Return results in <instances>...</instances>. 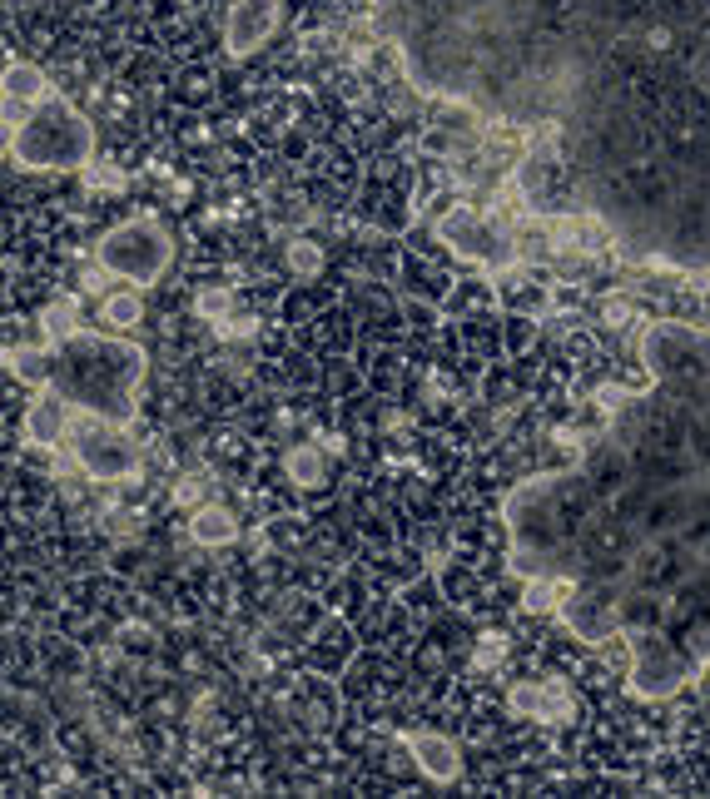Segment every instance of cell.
<instances>
[{"instance_id":"cell-20","label":"cell","mask_w":710,"mask_h":799,"mask_svg":"<svg viewBox=\"0 0 710 799\" xmlns=\"http://www.w3.org/2000/svg\"><path fill=\"white\" fill-rule=\"evenodd\" d=\"M85 174H90V189H125V174L110 164H90Z\"/></svg>"},{"instance_id":"cell-16","label":"cell","mask_w":710,"mask_h":799,"mask_svg":"<svg viewBox=\"0 0 710 799\" xmlns=\"http://www.w3.org/2000/svg\"><path fill=\"white\" fill-rule=\"evenodd\" d=\"M284 259H288V268H293L298 278H313V273L323 268V249H318L313 239H288Z\"/></svg>"},{"instance_id":"cell-3","label":"cell","mask_w":710,"mask_h":799,"mask_svg":"<svg viewBox=\"0 0 710 799\" xmlns=\"http://www.w3.org/2000/svg\"><path fill=\"white\" fill-rule=\"evenodd\" d=\"M45 348H50L45 383L55 393H65L75 412H95V417H110V422H125V427L140 422V393L149 383V353L140 343L115 338V333L75 328V333H65L60 343H45Z\"/></svg>"},{"instance_id":"cell-18","label":"cell","mask_w":710,"mask_h":799,"mask_svg":"<svg viewBox=\"0 0 710 799\" xmlns=\"http://www.w3.org/2000/svg\"><path fill=\"white\" fill-rule=\"evenodd\" d=\"M194 308H199L204 318L224 323V318H229V308H234V293H229V288H204V293L194 298Z\"/></svg>"},{"instance_id":"cell-21","label":"cell","mask_w":710,"mask_h":799,"mask_svg":"<svg viewBox=\"0 0 710 799\" xmlns=\"http://www.w3.org/2000/svg\"><path fill=\"white\" fill-rule=\"evenodd\" d=\"M497 661H502V641H487L482 656H477V666H497Z\"/></svg>"},{"instance_id":"cell-8","label":"cell","mask_w":710,"mask_h":799,"mask_svg":"<svg viewBox=\"0 0 710 799\" xmlns=\"http://www.w3.org/2000/svg\"><path fill=\"white\" fill-rule=\"evenodd\" d=\"M279 30V0H234L224 15V50L234 60L264 50Z\"/></svg>"},{"instance_id":"cell-14","label":"cell","mask_w":710,"mask_h":799,"mask_svg":"<svg viewBox=\"0 0 710 799\" xmlns=\"http://www.w3.org/2000/svg\"><path fill=\"white\" fill-rule=\"evenodd\" d=\"M284 472L298 487H323V482H328V457H323L313 442H303V447H293L284 457Z\"/></svg>"},{"instance_id":"cell-12","label":"cell","mask_w":710,"mask_h":799,"mask_svg":"<svg viewBox=\"0 0 710 799\" xmlns=\"http://www.w3.org/2000/svg\"><path fill=\"white\" fill-rule=\"evenodd\" d=\"M189 536H194L199 546H229V541L239 536V522H234L229 507L209 502V507H199V512L189 517Z\"/></svg>"},{"instance_id":"cell-15","label":"cell","mask_w":710,"mask_h":799,"mask_svg":"<svg viewBox=\"0 0 710 799\" xmlns=\"http://www.w3.org/2000/svg\"><path fill=\"white\" fill-rule=\"evenodd\" d=\"M507 710L522 715V720H542V725H547V715H552V705H547V680H517V685L507 690Z\"/></svg>"},{"instance_id":"cell-13","label":"cell","mask_w":710,"mask_h":799,"mask_svg":"<svg viewBox=\"0 0 710 799\" xmlns=\"http://www.w3.org/2000/svg\"><path fill=\"white\" fill-rule=\"evenodd\" d=\"M100 318L110 323V333H115V328H120V333H125V328H140V323H144V298L135 293V288L105 293V298H100Z\"/></svg>"},{"instance_id":"cell-6","label":"cell","mask_w":710,"mask_h":799,"mask_svg":"<svg viewBox=\"0 0 710 799\" xmlns=\"http://www.w3.org/2000/svg\"><path fill=\"white\" fill-rule=\"evenodd\" d=\"M432 234H437L452 254L472 259L482 273H507L512 264H522V244H517V234H512L502 219H492L487 209L467 204V199L447 204V214L432 224Z\"/></svg>"},{"instance_id":"cell-4","label":"cell","mask_w":710,"mask_h":799,"mask_svg":"<svg viewBox=\"0 0 710 799\" xmlns=\"http://www.w3.org/2000/svg\"><path fill=\"white\" fill-rule=\"evenodd\" d=\"M5 154L25 169H90L95 164V125L75 110V100L50 85V95L5 130Z\"/></svg>"},{"instance_id":"cell-11","label":"cell","mask_w":710,"mask_h":799,"mask_svg":"<svg viewBox=\"0 0 710 799\" xmlns=\"http://www.w3.org/2000/svg\"><path fill=\"white\" fill-rule=\"evenodd\" d=\"M398 740L413 750L418 770H423L432 785H457V780H462V755H457V745H452L447 735H437V730H403Z\"/></svg>"},{"instance_id":"cell-17","label":"cell","mask_w":710,"mask_h":799,"mask_svg":"<svg viewBox=\"0 0 710 799\" xmlns=\"http://www.w3.org/2000/svg\"><path fill=\"white\" fill-rule=\"evenodd\" d=\"M547 705H552V715H547V725H567L571 715H576V700H571V685L562 675H552L547 680Z\"/></svg>"},{"instance_id":"cell-1","label":"cell","mask_w":710,"mask_h":799,"mask_svg":"<svg viewBox=\"0 0 710 799\" xmlns=\"http://www.w3.org/2000/svg\"><path fill=\"white\" fill-rule=\"evenodd\" d=\"M413 90L507 125L517 224L567 169L571 214L651 268L710 278V0H373Z\"/></svg>"},{"instance_id":"cell-5","label":"cell","mask_w":710,"mask_h":799,"mask_svg":"<svg viewBox=\"0 0 710 799\" xmlns=\"http://www.w3.org/2000/svg\"><path fill=\"white\" fill-rule=\"evenodd\" d=\"M95 264L130 288H154L174 264V239L154 214H130L95 239Z\"/></svg>"},{"instance_id":"cell-10","label":"cell","mask_w":710,"mask_h":799,"mask_svg":"<svg viewBox=\"0 0 710 799\" xmlns=\"http://www.w3.org/2000/svg\"><path fill=\"white\" fill-rule=\"evenodd\" d=\"M70 422H75V407H70L65 393H55L50 383H45V388H35L30 412H25V437H30L35 447H45V452H65V442H70Z\"/></svg>"},{"instance_id":"cell-7","label":"cell","mask_w":710,"mask_h":799,"mask_svg":"<svg viewBox=\"0 0 710 799\" xmlns=\"http://www.w3.org/2000/svg\"><path fill=\"white\" fill-rule=\"evenodd\" d=\"M65 452L95 482H130V477H140V467H144V452H140V442L130 437V427L110 422V417H95V412H75Z\"/></svg>"},{"instance_id":"cell-2","label":"cell","mask_w":710,"mask_h":799,"mask_svg":"<svg viewBox=\"0 0 710 799\" xmlns=\"http://www.w3.org/2000/svg\"><path fill=\"white\" fill-rule=\"evenodd\" d=\"M646 388H601V427L571 432L562 472L512 487L507 566L562 591L576 641H626L631 690L671 700L710 670V333L651 318Z\"/></svg>"},{"instance_id":"cell-19","label":"cell","mask_w":710,"mask_h":799,"mask_svg":"<svg viewBox=\"0 0 710 799\" xmlns=\"http://www.w3.org/2000/svg\"><path fill=\"white\" fill-rule=\"evenodd\" d=\"M631 318H636V313H631L626 298H606V303H601V323H606V328H626Z\"/></svg>"},{"instance_id":"cell-9","label":"cell","mask_w":710,"mask_h":799,"mask_svg":"<svg viewBox=\"0 0 710 799\" xmlns=\"http://www.w3.org/2000/svg\"><path fill=\"white\" fill-rule=\"evenodd\" d=\"M55 80H45V70L35 60H20V55H5V80H0V130H15L45 95H50Z\"/></svg>"}]
</instances>
